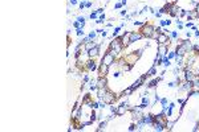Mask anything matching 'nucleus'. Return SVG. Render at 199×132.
Returning <instances> with one entry per match:
<instances>
[{
  "label": "nucleus",
  "mask_w": 199,
  "mask_h": 132,
  "mask_svg": "<svg viewBox=\"0 0 199 132\" xmlns=\"http://www.w3.org/2000/svg\"><path fill=\"white\" fill-rule=\"evenodd\" d=\"M142 53H143V49H138L137 52H133V53H129V54H126L125 57H122L123 58V61L126 64H129V65H134L137 62L138 60H140V57L142 56Z\"/></svg>",
  "instance_id": "obj_1"
},
{
  "label": "nucleus",
  "mask_w": 199,
  "mask_h": 132,
  "mask_svg": "<svg viewBox=\"0 0 199 132\" xmlns=\"http://www.w3.org/2000/svg\"><path fill=\"white\" fill-rule=\"evenodd\" d=\"M118 98H119V96H118V95L115 96L114 92H112V91H106L105 95H104L102 98H100V100H102L105 104H113L114 100H117Z\"/></svg>",
  "instance_id": "obj_2"
},
{
  "label": "nucleus",
  "mask_w": 199,
  "mask_h": 132,
  "mask_svg": "<svg viewBox=\"0 0 199 132\" xmlns=\"http://www.w3.org/2000/svg\"><path fill=\"white\" fill-rule=\"evenodd\" d=\"M154 30H155V28L153 26V25H150V24H145V25H142V29H141L140 32L143 34V37H146V38H150L151 34L154 33Z\"/></svg>",
  "instance_id": "obj_3"
},
{
  "label": "nucleus",
  "mask_w": 199,
  "mask_h": 132,
  "mask_svg": "<svg viewBox=\"0 0 199 132\" xmlns=\"http://www.w3.org/2000/svg\"><path fill=\"white\" fill-rule=\"evenodd\" d=\"M101 62L102 64H106L108 66H112L114 62H115V56L113 53H110V52H108V53L104 54L102 60H101Z\"/></svg>",
  "instance_id": "obj_4"
},
{
  "label": "nucleus",
  "mask_w": 199,
  "mask_h": 132,
  "mask_svg": "<svg viewBox=\"0 0 199 132\" xmlns=\"http://www.w3.org/2000/svg\"><path fill=\"white\" fill-rule=\"evenodd\" d=\"M130 34H131V32H126L123 36H121V37H119V40H121V44H122V46H123V48H126V46H129V45L131 44Z\"/></svg>",
  "instance_id": "obj_5"
},
{
  "label": "nucleus",
  "mask_w": 199,
  "mask_h": 132,
  "mask_svg": "<svg viewBox=\"0 0 199 132\" xmlns=\"http://www.w3.org/2000/svg\"><path fill=\"white\" fill-rule=\"evenodd\" d=\"M85 68L89 70V72H94V70H97V64H96V61L93 60V58H89L86 61V64H85Z\"/></svg>",
  "instance_id": "obj_6"
},
{
  "label": "nucleus",
  "mask_w": 199,
  "mask_h": 132,
  "mask_svg": "<svg viewBox=\"0 0 199 132\" xmlns=\"http://www.w3.org/2000/svg\"><path fill=\"white\" fill-rule=\"evenodd\" d=\"M145 124H149V126H153V123L155 122V115L154 114H147V115H143L142 116Z\"/></svg>",
  "instance_id": "obj_7"
},
{
  "label": "nucleus",
  "mask_w": 199,
  "mask_h": 132,
  "mask_svg": "<svg viewBox=\"0 0 199 132\" xmlns=\"http://www.w3.org/2000/svg\"><path fill=\"white\" fill-rule=\"evenodd\" d=\"M88 54H89V58H97L98 57V54H100V46L98 45H96L93 49H90L89 52H88Z\"/></svg>",
  "instance_id": "obj_8"
},
{
  "label": "nucleus",
  "mask_w": 199,
  "mask_h": 132,
  "mask_svg": "<svg viewBox=\"0 0 199 132\" xmlns=\"http://www.w3.org/2000/svg\"><path fill=\"white\" fill-rule=\"evenodd\" d=\"M109 68L110 66H108L106 64H102L101 62L100 66H98V72H100V77H102V75H106L109 73Z\"/></svg>",
  "instance_id": "obj_9"
},
{
  "label": "nucleus",
  "mask_w": 199,
  "mask_h": 132,
  "mask_svg": "<svg viewBox=\"0 0 199 132\" xmlns=\"http://www.w3.org/2000/svg\"><path fill=\"white\" fill-rule=\"evenodd\" d=\"M143 38V34L141 32H131V34H130V40H131V44L133 42H137V41H140V40H142Z\"/></svg>",
  "instance_id": "obj_10"
},
{
  "label": "nucleus",
  "mask_w": 199,
  "mask_h": 132,
  "mask_svg": "<svg viewBox=\"0 0 199 132\" xmlns=\"http://www.w3.org/2000/svg\"><path fill=\"white\" fill-rule=\"evenodd\" d=\"M145 78H146V74H143V75H142V77H141V78H138V79H137V81H136V82H134V83L131 84V86H130V87L133 88V90H136V88H138V87H140V86H141V84H142L143 82H145Z\"/></svg>",
  "instance_id": "obj_11"
},
{
  "label": "nucleus",
  "mask_w": 199,
  "mask_h": 132,
  "mask_svg": "<svg viewBox=\"0 0 199 132\" xmlns=\"http://www.w3.org/2000/svg\"><path fill=\"white\" fill-rule=\"evenodd\" d=\"M106 84H108V79H106V75H102V77H100L97 79V87L101 88V87H106Z\"/></svg>",
  "instance_id": "obj_12"
},
{
  "label": "nucleus",
  "mask_w": 199,
  "mask_h": 132,
  "mask_svg": "<svg viewBox=\"0 0 199 132\" xmlns=\"http://www.w3.org/2000/svg\"><path fill=\"white\" fill-rule=\"evenodd\" d=\"M127 106H123V104H119L118 107H117V111H115V115L117 116H122V115H125V112L127 111Z\"/></svg>",
  "instance_id": "obj_13"
},
{
  "label": "nucleus",
  "mask_w": 199,
  "mask_h": 132,
  "mask_svg": "<svg viewBox=\"0 0 199 132\" xmlns=\"http://www.w3.org/2000/svg\"><path fill=\"white\" fill-rule=\"evenodd\" d=\"M167 52H169V46L166 45V44H159L158 45V53L159 54L166 56V54H167Z\"/></svg>",
  "instance_id": "obj_14"
},
{
  "label": "nucleus",
  "mask_w": 199,
  "mask_h": 132,
  "mask_svg": "<svg viewBox=\"0 0 199 132\" xmlns=\"http://www.w3.org/2000/svg\"><path fill=\"white\" fill-rule=\"evenodd\" d=\"M161 79H162L161 77H159V78H154V79H151L150 82H147V83H146V87H147V88H153V87H157V84H158V83L161 82Z\"/></svg>",
  "instance_id": "obj_15"
},
{
  "label": "nucleus",
  "mask_w": 199,
  "mask_h": 132,
  "mask_svg": "<svg viewBox=\"0 0 199 132\" xmlns=\"http://www.w3.org/2000/svg\"><path fill=\"white\" fill-rule=\"evenodd\" d=\"M153 127H154V131H158V132L165 131V130H166V128H165V126H163V124H161V123H158V122H154V123H153Z\"/></svg>",
  "instance_id": "obj_16"
},
{
  "label": "nucleus",
  "mask_w": 199,
  "mask_h": 132,
  "mask_svg": "<svg viewBox=\"0 0 199 132\" xmlns=\"http://www.w3.org/2000/svg\"><path fill=\"white\" fill-rule=\"evenodd\" d=\"M161 104H162V110H167L169 108V99L167 98H161Z\"/></svg>",
  "instance_id": "obj_17"
},
{
  "label": "nucleus",
  "mask_w": 199,
  "mask_h": 132,
  "mask_svg": "<svg viewBox=\"0 0 199 132\" xmlns=\"http://www.w3.org/2000/svg\"><path fill=\"white\" fill-rule=\"evenodd\" d=\"M155 74H157V66H154V65H153L151 68L149 69V72L146 73V77H154Z\"/></svg>",
  "instance_id": "obj_18"
},
{
  "label": "nucleus",
  "mask_w": 199,
  "mask_h": 132,
  "mask_svg": "<svg viewBox=\"0 0 199 132\" xmlns=\"http://www.w3.org/2000/svg\"><path fill=\"white\" fill-rule=\"evenodd\" d=\"M96 45H97V44H96V42H93V41H89V42H86V44L84 45V46H85V52L88 53V52H89L90 49H93Z\"/></svg>",
  "instance_id": "obj_19"
},
{
  "label": "nucleus",
  "mask_w": 199,
  "mask_h": 132,
  "mask_svg": "<svg viewBox=\"0 0 199 132\" xmlns=\"http://www.w3.org/2000/svg\"><path fill=\"white\" fill-rule=\"evenodd\" d=\"M188 18H191V20H194V18H198L199 17V15H198V12H196V9H192V11H188V16H187Z\"/></svg>",
  "instance_id": "obj_20"
},
{
  "label": "nucleus",
  "mask_w": 199,
  "mask_h": 132,
  "mask_svg": "<svg viewBox=\"0 0 199 132\" xmlns=\"http://www.w3.org/2000/svg\"><path fill=\"white\" fill-rule=\"evenodd\" d=\"M106 126H108V119H106V120H104V122H101V123H100L98 128H97V132H101V131H104V130L106 128Z\"/></svg>",
  "instance_id": "obj_21"
},
{
  "label": "nucleus",
  "mask_w": 199,
  "mask_h": 132,
  "mask_svg": "<svg viewBox=\"0 0 199 132\" xmlns=\"http://www.w3.org/2000/svg\"><path fill=\"white\" fill-rule=\"evenodd\" d=\"M162 65H163L165 68H169L170 66V60L167 58V56H163V58H162Z\"/></svg>",
  "instance_id": "obj_22"
},
{
  "label": "nucleus",
  "mask_w": 199,
  "mask_h": 132,
  "mask_svg": "<svg viewBox=\"0 0 199 132\" xmlns=\"http://www.w3.org/2000/svg\"><path fill=\"white\" fill-rule=\"evenodd\" d=\"M133 91H134V90H133V88H131V87H127V88H125V90H123V92H122V95H126V96H130V95H131V94H133Z\"/></svg>",
  "instance_id": "obj_23"
},
{
  "label": "nucleus",
  "mask_w": 199,
  "mask_h": 132,
  "mask_svg": "<svg viewBox=\"0 0 199 132\" xmlns=\"http://www.w3.org/2000/svg\"><path fill=\"white\" fill-rule=\"evenodd\" d=\"M175 57H177V53H175V50H170L167 58H169V60H173V58H175Z\"/></svg>",
  "instance_id": "obj_24"
},
{
  "label": "nucleus",
  "mask_w": 199,
  "mask_h": 132,
  "mask_svg": "<svg viewBox=\"0 0 199 132\" xmlns=\"http://www.w3.org/2000/svg\"><path fill=\"white\" fill-rule=\"evenodd\" d=\"M77 21L80 22L81 28H84V25H85V17H77Z\"/></svg>",
  "instance_id": "obj_25"
},
{
  "label": "nucleus",
  "mask_w": 199,
  "mask_h": 132,
  "mask_svg": "<svg viewBox=\"0 0 199 132\" xmlns=\"http://www.w3.org/2000/svg\"><path fill=\"white\" fill-rule=\"evenodd\" d=\"M159 24H161V26H166V25H170L171 21H170V20H161Z\"/></svg>",
  "instance_id": "obj_26"
},
{
  "label": "nucleus",
  "mask_w": 199,
  "mask_h": 132,
  "mask_svg": "<svg viewBox=\"0 0 199 132\" xmlns=\"http://www.w3.org/2000/svg\"><path fill=\"white\" fill-rule=\"evenodd\" d=\"M121 28H122L121 25H119V26H117V28H114V32H113V37H114V38H115V37H117V34H118V32L121 30Z\"/></svg>",
  "instance_id": "obj_27"
},
{
  "label": "nucleus",
  "mask_w": 199,
  "mask_h": 132,
  "mask_svg": "<svg viewBox=\"0 0 199 132\" xmlns=\"http://www.w3.org/2000/svg\"><path fill=\"white\" fill-rule=\"evenodd\" d=\"M169 34H170L171 38H177V37H178V32H175V30H170Z\"/></svg>",
  "instance_id": "obj_28"
},
{
  "label": "nucleus",
  "mask_w": 199,
  "mask_h": 132,
  "mask_svg": "<svg viewBox=\"0 0 199 132\" xmlns=\"http://www.w3.org/2000/svg\"><path fill=\"white\" fill-rule=\"evenodd\" d=\"M174 124H175V122H166V128H167V130H171Z\"/></svg>",
  "instance_id": "obj_29"
},
{
  "label": "nucleus",
  "mask_w": 199,
  "mask_h": 132,
  "mask_svg": "<svg viewBox=\"0 0 199 132\" xmlns=\"http://www.w3.org/2000/svg\"><path fill=\"white\" fill-rule=\"evenodd\" d=\"M76 32H77V36L78 37H84V30H82V28H78Z\"/></svg>",
  "instance_id": "obj_30"
},
{
  "label": "nucleus",
  "mask_w": 199,
  "mask_h": 132,
  "mask_svg": "<svg viewBox=\"0 0 199 132\" xmlns=\"http://www.w3.org/2000/svg\"><path fill=\"white\" fill-rule=\"evenodd\" d=\"M89 17L92 18V20H93V18H96V20H97V18H98V13H97V12H92Z\"/></svg>",
  "instance_id": "obj_31"
},
{
  "label": "nucleus",
  "mask_w": 199,
  "mask_h": 132,
  "mask_svg": "<svg viewBox=\"0 0 199 132\" xmlns=\"http://www.w3.org/2000/svg\"><path fill=\"white\" fill-rule=\"evenodd\" d=\"M96 36H97V33H96L94 30H92V32L89 33V38H90V40H94V38H96Z\"/></svg>",
  "instance_id": "obj_32"
},
{
  "label": "nucleus",
  "mask_w": 199,
  "mask_h": 132,
  "mask_svg": "<svg viewBox=\"0 0 199 132\" xmlns=\"http://www.w3.org/2000/svg\"><path fill=\"white\" fill-rule=\"evenodd\" d=\"M122 6H123V4H122L121 2H118V3H115V4H114V8H115V9H118V8H121Z\"/></svg>",
  "instance_id": "obj_33"
},
{
  "label": "nucleus",
  "mask_w": 199,
  "mask_h": 132,
  "mask_svg": "<svg viewBox=\"0 0 199 132\" xmlns=\"http://www.w3.org/2000/svg\"><path fill=\"white\" fill-rule=\"evenodd\" d=\"M117 107H118V106H110V112L115 114V111H117Z\"/></svg>",
  "instance_id": "obj_34"
},
{
  "label": "nucleus",
  "mask_w": 199,
  "mask_h": 132,
  "mask_svg": "<svg viewBox=\"0 0 199 132\" xmlns=\"http://www.w3.org/2000/svg\"><path fill=\"white\" fill-rule=\"evenodd\" d=\"M119 75H121V72H119V70H117V72L113 73V77H114V78H118Z\"/></svg>",
  "instance_id": "obj_35"
},
{
  "label": "nucleus",
  "mask_w": 199,
  "mask_h": 132,
  "mask_svg": "<svg viewBox=\"0 0 199 132\" xmlns=\"http://www.w3.org/2000/svg\"><path fill=\"white\" fill-rule=\"evenodd\" d=\"M177 26H178V29H182V28H183V22L182 21H178L177 22Z\"/></svg>",
  "instance_id": "obj_36"
},
{
  "label": "nucleus",
  "mask_w": 199,
  "mask_h": 132,
  "mask_svg": "<svg viewBox=\"0 0 199 132\" xmlns=\"http://www.w3.org/2000/svg\"><path fill=\"white\" fill-rule=\"evenodd\" d=\"M134 130H137V124H131L129 127V131H134Z\"/></svg>",
  "instance_id": "obj_37"
},
{
  "label": "nucleus",
  "mask_w": 199,
  "mask_h": 132,
  "mask_svg": "<svg viewBox=\"0 0 199 132\" xmlns=\"http://www.w3.org/2000/svg\"><path fill=\"white\" fill-rule=\"evenodd\" d=\"M85 3V8H90L92 7V2H84Z\"/></svg>",
  "instance_id": "obj_38"
},
{
  "label": "nucleus",
  "mask_w": 199,
  "mask_h": 132,
  "mask_svg": "<svg viewBox=\"0 0 199 132\" xmlns=\"http://www.w3.org/2000/svg\"><path fill=\"white\" fill-rule=\"evenodd\" d=\"M96 12H97V13H100V15H101V13H102V12H104V8H98V9H97V11H96Z\"/></svg>",
  "instance_id": "obj_39"
},
{
  "label": "nucleus",
  "mask_w": 199,
  "mask_h": 132,
  "mask_svg": "<svg viewBox=\"0 0 199 132\" xmlns=\"http://www.w3.org/2000/svg\"><path fill=\"white\" fill-rule=\"evenodd\" d=\"M88 81H89V75L85 74V75H84V82H88Z\"/></svg>",
  "instance_id": "obj_40"
},
{
  "label": "nucleus",
  "mask_w": 199,
  "mask_h": 132,
  "mask_svg": "<svg viewBox=\"0 0 199 132\" xmlns=\"http://www.w3.org/2000/svg\"><path fill=\"white\" fill-rule=\"evenodd\" d=\"M186 26H187V28H192V26H194V24H192V22H187Z\"/></svg>",
  "instance_id": "obj_41"
},
{
  "label": "nucleus",
  "mask_w": 199,
  "mask_h": 132,
  "mask_svg": "<svg viewBox=\"0 0 199 132\" xmlns=\"http://www.w3.org/2000/svg\"><path fill=\"white\" fill-rule=\"evenodd\" d=\"M155 30L158 32V33H162V28H161V26H158V28H155Z\"/></svg>",
  "instance_id": "obj_42"
},
{
  "label": "nucleus",
  "mask_w": 199,
  "mask_h": 132,
  "mask_svg": "<svg viewBox=\"0 0 199 132\" xmlns=\"http://www.w3.org/2000/svg\"><path fill=\"white\" fill-rule=\"evenodd\" d=\"M71 4H72V6H76V4H77V0H71Z\"/></svg>",
  "instance_id": "obj_43"
},
{
  "label": "nucleus",
  "mask_w": 199,
  "mask_h": 132,
  "mask_svg": "<svg viewBox=\"0 0 199 132\" xmlns=\"http://www.w3.org/2000/svg\"><path fill=\"white\" fill-rule=\"evenodd\" d=\"M195 37L199 38V29H195Z\"/></svg>",
  "instance_id": "obj_44"
},
{
  "label": "nucleus",
  "mask_w": 199,
  "mask_h": 132,
  "mask_svg": "<svg viewBox=\"0 0 199 132\" xmlns=\"http://www.w3.org/2000/svg\"><path fill=\"white\" fill-rule=\"evenodd\" d=\"M195 9H196V12H198V15H199V3H198V6L195 7Z\"/></svg>",
  "instance_id": "obj_45"
},
{
  "label": "nucleus",
  "mask_w": 199,
  "mask_h": 132,
  "mask_svg": "<svg viewBox=\"0 0 199 132\" xmlns=\"http://www.w3.org/2000/svg\"><path fill=\"white\" fill-rule=\"evenodd\" d=\"M121 3H122L123 6H125V4H126V0H121Z\"/></svg>",
  "instance_id": "obj_46"
},
{
  "label": "nucleus",
  "mask_w": 199,
  "mask_h": 132,
  "mask_svg": "<svg viewBox=\"0 0 199 132\" xmlns=\"http://www.w3.org/2000/svg\"><path fill=\"white\" fill-rule=\"evenodd\" d=\"M198 75H199V70H198Z\"/></svg>",
  "instance_id": "obj_47"
},
{
  "label": "nucleus",
  "mask_w": 199,
  "mask_h": 132,
  "mask_svg": "<svg viewBox=\"0 0 199 132\" xmlns=\"http://www.w3.org/2000/svg\"><path fill=\"white\" fill-rule=\"evenodd\" d=\"M82 2H85V0H82Z\"/></svg>",
  "instance_id": "obj_48"
}]
</instances>
